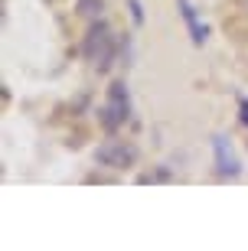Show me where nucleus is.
<instances>
[{"instance_id": "obj_8", "label": "nucleus", "mask_w": 248, "mask_h": 251, "mask_svg": "<svg viewBox=\"0 0 248 251\" xmlns=\"http://www.w3.org/2000/svg\"><path fill=\"white\" fill-rule=\"evenodd\" d=\"M101 0H75V10L82 13V17H88V20H98V13H101Z\"/></svg>"}, {"instance_id": "obj_9", "label": "nucleus", "mask_w": 248, "mask_h": 251, "mask_svg": "<svg viewBox=\"0 0 248 251\" xmlns=\"http://www.w3.org/2000/svg\"><path fill=\"white\" fill-rule=\"evenodd\" d=\"M128 10H131L134 26H144V3H140V0H128Z\"/></svg>"}, {"instance_id": "obj_2", "label": "nucleus", "mask_w": 248, "mask_h": 251, "mask_svg": "<svg viewBox=\"0 0 248 251\" xmlns=\"http://www.w3.org/2000/svg\"><path fill=\"white\" fill-rule=\"evenodd\" d=\"M134 160H138V147L131 140H121L118 134L108 137L95 150V163L98 167H108V170H128V167H134Z\"/></svg>"}, {"instance_id": "obj_3", "label": "nucleus", "mask_w": 248, "mask_h": 251, "mask_svg": "<svg viewBox=\"0 0 248 251\" xmlns=\"http://www.w3.org/2000/svg\"><path fill=\"white\" fill-rule=\"evenodd\" d=\"M212 150H216V173H219L222 179L239 176V173H242V163H239V157L232 153L229 140L222 137V134H216V137H212Z\"/></svg>"}, {"instance_id": "obj_10", "label": "nucleus", "mask_w": 248, "mask_h": 251, "mask_svg": "<svg viewBox=\"0 0 248 251\" xmlns=\"http://www.w3.org/2000/svg\"><path fill=\"white\" fill-rule=\"evenodd\" d=\"M239 121L248 127V98H242V101H239Z\"/></svg>"}, {"instance_id": "obj_4", "label": "nucleus", "mask_w": 248, "mask_h": 251, "mask_svg": "<svg viewBox=\"0 0 248 251\" xmlns=\"http://www.w3.org/2000/svg\"><path fill=\"white\" fill-rule=\"evenodd\" d=\"M111 29H108V23H105V20H92V26H88V33H85V43H82V56L88 59V62H95V59H98V52L105 46H108L111 43Z\"/></svg>"}, {"instance_id": "obj_7", "label": "nucleus", "mask_w": 248, "mask_h": 251, "mask_svg": "<svg viewBox=\"0 0 248 251\" xmlns=\"http://www.w3.org/2000/svg\"><path fill=\"white\" fill-rule=\"evenodd\" d=\"M118 56H121V65L128 69L131 59H134V39H131V33H121L118 36Z\"/></svg>"}, {"instance_id": "obj_6", "label": "nucleus", "mask_w": 248, "mask_h": 251, "mask_svg": "<svg viewBox=\"0 0 248 251\" xmlns=\"http://www.w3.org/2000/svg\"><path fill=\"white\" fill-rule=\"evenodd\" d=\"M170 179H173V170L170 167H157V170H147V173H140L138 176V183L140 186H154V183H170Z\"/></svg>"}, {"instance_id": "obj_5", "label": "nucleus", "mask_w": 248, "mask_h": 251, "mask_svg": "<svg viewBox=\"0 0 248 251\" xmlns=\"http://www.w3.org/2000/svg\"><path fill=\"white\" fill-rule=\"evenodd\" d=\"M176 7H180V17L186 20V29H190V39H193L196 46H202L206 39H209V26H202L199 17H196V7L190 0H176Z\"/></svg>"}, {"instance_id": "obj_1", "label": "nucleus", "mask_w": 248, "mask_h": 251, "mask_svg": "<svg viewBox=\"0 0 248 251\" xmlns=\"http://www.w3.org/2000/svg\"><path fill=\"white\" fill-rule=\"evenodd\" d=\"M95 114H98V124L108 137H114V134L131 121V95H128L124 78H114V82L108 85V101L101 104Z\"/></svg>"}]
</instances>
